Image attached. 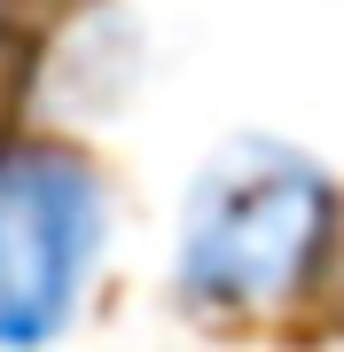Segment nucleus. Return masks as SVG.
Instances as JSON below:
<instances>
[{"instance_id":"nucleus-1","label":"nucleus","mask_w":344,"mask_h":352,"mask_svg":"<svg viewBox=\"0 0 344 352\" xmlns=\"http://www.w3.org/2000/svg\"><path fill=\"white\" fill-rule=\"evenodd\" d=\"M344 266V188L297 141L235 133L188 180L172 235V298L180 314L242 329L282 321L329 289Z\"/></svg>"},{"instance_id":"nucleus-2","label":"nucleus","mask_w":344,"mask_h":352,"mask_svg":"<svg viewBox=\"0 0 344 352\" xmlns=\"http://www.w3.org/2000/svg\"><path fill=\"white\" fill-rule=\"evenodd\" d=\"M110 258V188L63 141L0 149V344H47L78 321Z\"/></svg>"}]
</instances>
